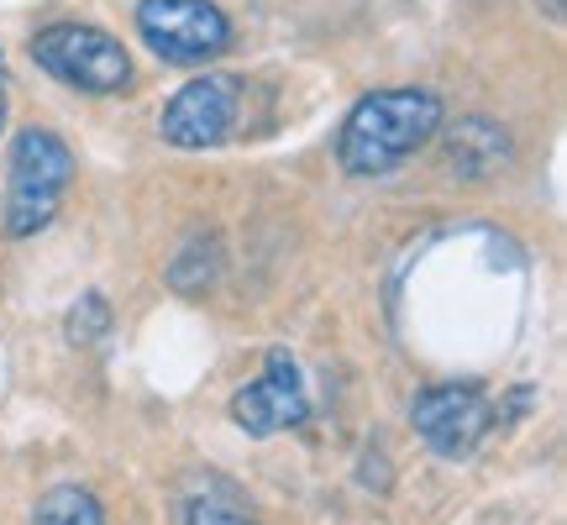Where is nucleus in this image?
Segmentation results:
<instances>
[{
	"instance_id": "nucleus-1",
	"label": "nucleus",
	"mask_w": 567,
	"mask_h": 525,
	"mask_svg": "<svg viewBox=\"0 0 567 525\" xmlns=\"http://www.w3.org/2000/svg\"><path fill=\"white\" fill-rule=\"evenodd\" d=\"M442 126V101L431 90H379L368 95L342 126V168L347 174H384L410 158Z\"/></svg>"
},
{
	"instance_id": "nucleus-2",
	"label": "nucleus",
	"mask_w": 567,
	"mask_h": 525,
	"mask_svg": "<svg viewBox=\"0 0 567 525\" xmlns=\"http://www.w3.org/2000/svg\"><path fill=\"white\" fill-rule=\"evenodd\" d=\"M69 179H74V153L53 132H38V126L21 132L11 153V184H6V231L11 237L42 231L53 222Z\"/></svg>"
},
{
	"instance_id": "nucleus-3",
	"label": "nucleus",
	"mask_w": 567,
	"mask_h": 525,
	"mask_svg": "<svg viewBox=\"0 0 567 525\" xmlns=\"http://www.w3.org/2000/svg\"><path fill=\"white\" fill-rule=\"evenodd\" d=\"M38 63L53 74V80L74 84V90H90V95H111L132 80V59L116 38H105L101 27H80V21H63V27H48L32 42Z\"/></svg>"
},
{
	"instance_id": "nucleus-4",
	"label": "nucleus",
	"mask_w": 567,
	"mask_h": 525,
	"mask_svg": "<svg viewBox=\"0 0 567 525\" xmlns=\"http://www.w3.org/2000/svg\"><path fill=\"white\" fill-rule=\"evenodd\" d=\"M142 42L168 63H205L226 53L231 21L210 0H142L137 6Z\"/></svg>"
},
{
	"instance_id": "nucleus-5",
	"label": "nucleus",
	"mask_w": 567,
	"mask_h": 525,
	"mask_svg": "<svg viewBox=\"0 0 567 525\" xmlns=\"http://www.w3.org/2000/svg\"><path fill=\"white\" fill-rule=\"evenodd\" d=\"M243 101H247L243 80H231V74L189 80L163 111V142H174V147H216V142L237 132Z\"/></svg>"
},
{
	"instance_id": "nucleus-6",
	"label": "nucleus",
	"mask_w": 567,
	"mask_h": 525,
	"mask_svg": "<svg viewBox=\"0 0 567 525\" xmlns=\"http://www.w3.org/2000/svg\"><path fill=\"white\" fill-rule=\"evenodd\" d=\"M415 431L436 457H467L494 425V404L473 384H436L415 400Z\"/></svg>"
},
{
	"instance_id": "nucleus-7",
	"label": "nucleus",
	"mask_w": 567,
	"mask_h": 525,
	"mask_svg": "<svg viewBox=\"0 0 567 525\" xmlns=\"http://www.w3.org/2000/svg\"><path fill=\"white\" fill-rule=\"evenodd\" d=\"M310 415V400H305V384H300V368L295 358L274 347L268 352L264 373L252 379L247 389H237V400H231V421L243 425L247 436H274V431H289V425H300Z\"/></svg>"
},
{
	"instance_id": "nucleus-8",
	"label": "nucleus",
	"mask_w": 567,
	"mask_h": 525,
	"mask_svg": "<svg viewBox=\"0 0 567 525\" xmlns=\"http://www.w3.org/2000/svg\"><path fill=\"white\" fill-rule=\"evenodd\" d=\"M38 525H105V509L95 494L63 484V488H48L38 500Z\"/></svg>"
},
{
	"instance_id": "nucleus-9",
	"label": "nucleus",
	"mask_w": 567,
	"mask_h": 525,
	"mask_svg": "<svg viewBox=\"0 0 567 525\" xmlns=\"http://www.w3.org/2000/svg\"><path fill=\"white\" fill-rule=\"evenodd\" d=\"M179 525H264V521H252V509L226 500V494H205V500H195L184 509Z\"/></svg>"
},
{
	"instance_id": "nucleus-10",
	"label": "nucleus",
	"mask_w": 567,
	"mask_h": 525,
	"mask_svg": "<svg viewBox=\"0 0 567 525\" xmlns=\"http://www.w3.org/2000/svg\"><path fill=\"white\" fill-rule=\"evenodd\" d=\"M101 326H105V300L101 295H90V300H80V310L69 316V337H74V342H90Z\"/></svg>"
},
{
	"instance_id": "nucleus-11",
	"label": "nucleus",
	"mask_w": 567,
	"mask_h": 525,
	"mask_svg": "<svg viewBox=\"0 0 567 525\" xmlns=\"http://www.w3.org/2000/svg\"><path fill=\"white\" fill-rule=\"evenodd\" d=\"M0 116H6V105H0Z\"/></svg>"
}]
</instances>
